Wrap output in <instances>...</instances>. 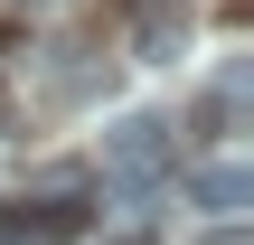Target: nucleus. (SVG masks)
Masks as SVG:
<instances>
[{
  "mask_svg": "<svg viewBox=\"0 0 254 245\" xmlns=\"http://www.w3.org/2000/svg\"><path fill=\"white\" fill-rule=\"evenodd\" d=\"M170 161H179V132H170V113H123V123L104 132V179H113L123 198H151Z\"/></svg>",
  "mask_w": 254,
  "mask_h": 245,
  "instance_id": "obj_1",
  "label": "nucleus"
},
{
  "mask_svg": "<svg viewBox=\"0 0 254 245\" xmlns=\"http://www.w3.org/2000/svg\"><path fill=\"white\" fill-rule=\"evenodd\" d=\"M189 208H207L217 227L245 217V208H254V170H245V161H198V170H189Z\"/></svg>",
  "mask_w": 254,
  "mask_h": 245,
  "instance_id": "obj_2",
  "label": "nucleus"
},
{
  "mask_svg": "<svg viewBox=\"0 0 254 245\" xmlns=\"http://www.w3.org/2000/svg\"><path fill=\"white\" fill-rule=\"evenodd\" d=\"M189 38V9H141V57H179Z\"/></svg>",
  "mask_w": 254,
  "mask_h": 245,
  "instance_id": "obj_3",
  "label": "nucleus"
},
{
  "mask_svg": "<svg viewBox=\"0 0 254 245\" xmlns=\"http://www.w3.org/2000/svg\"><path fill=\"white\" fill-rule=\"evenodd\" d=\"M207 245H245V227H236V217H226V227H207Z\"/></svg>",
  "mask_w": 254,
  "mask_h": 245,
  "instance_id": "obj_4",
  "label": "nucleus"
},
{
  "mask_svg": "<svg viewBox=\"0 0 254 245\" xmlns=\"http://www.w3.org/2000/svg\"><path fill=\"white\" fill-rule=\"evenodd\" d=\"M132 9H189V0H132Z\"/></svg>",
  "mask_w": 254,
  "mask_h": 245,
  "instance_id": "obj_5",
  "label": "nucleus"
},
{
  "mask_svg": "<svg viewBox=\"0 0 254 245\" xmlns=\"http://www.w3.org/2000/svg\"><path fill=\"white\" fill-rule=\"evenodd\" d=\"M0 245H28V236H9V227H0Z\"/></svg>",
  "mask_w": 254,
  "mask_h": 245,
  "instance_id": "obj_6",
  "label": "nucleus"
}]
</instances>
